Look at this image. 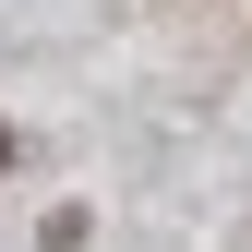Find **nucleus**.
<instances>
[{
  "instance_id": "1",
  "label": "nucleus",
  "mask_w": 252,
  "mask_h": 252,
  "mask_svg": "<svg viewBox=\"0 0 252 252\" xmlns=\"http://www.w3.org/2000/svg\"><path fill=\"white\" fill-rule=\"evenodd\" d=\"M0 168H12V120H0Z\"/></svg>"
}]
</instances>
